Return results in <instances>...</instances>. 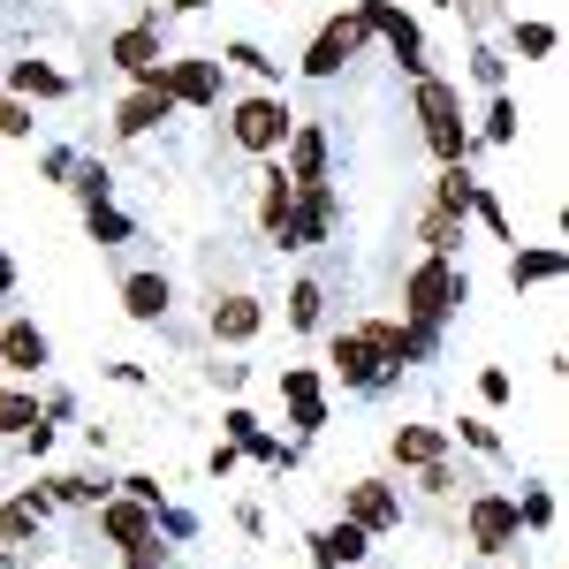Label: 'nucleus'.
<instances>
[{
	"label": "nucleus",
	"mask_w": 569,
	"mask_h": 569,
	"mask_svg": "<svg viewBox=\"0 0 569 569\" xmlns=\"http://www.w3.org/2000/svg\"><path fill=\"white\" fill-rule=\"evenodd\" d=\"M463 297H471V281H463V273H456L448 259H426L418 273H410V281H402V311H410L418 327H440V319L463 305Z\"/></svg>",
	"instance_id": "obj_1"
},
{
	"label": "nucleus",
	"mask_w": 569,
	"mask_h": 569,
	"mask_svg": "<svg viewBox=\"0 0 569 569\" xmlns=\"http://www.w3.org/2000/svg\"><path fill=\"white\" fill-rule=\"evenodd\" d=\"M297 130V114L281 107V91H259V99H236L228 107V137L243 144V152H281Z\"/></svg>",
	"instance_id": "obj_2"
},
{
	"label": "nucleus",
	"mask_w": 569,
	"mask_h": 569,
	"mask_svg": "<svg viewBox=\"0 0 569 569\" xmlns=\"http://www.w3.org/2000/svg\"><path fill=\"white\" fill-rule=\"evenodd\" d=\"M463 525H471V547H479V555H509V547L525 539V517H517L509 493H471V517H463Z\"/></svg>",
	"instance_id": "obj_3"
},
{
	"label": "nucleus",
	"mask_w": 569,
	"mask_h": 569,
	"mask_svg": "<svg viewBox=\"0 0 569 569\" xmlns=\"http://www.w3.org/2000/svg\"><path fill=\"white\" fill-rule=\"evenodd\" d=\"M357 23H365V31H380L410 77H426V39H418V23H410L395 0H357Z\"/></svg>",
	"instance_id": "obj_4"
},
{
	"label": "nucleus",
	"mask_w": 569,
	"mask_h": 569,
	"mask_svg": "<svg viewBox=\"0 0 569 569\" xmlns=\"http://www.w3.org/2000/svg\"><path fill=\"white\" fill-rule=\"evenodd\" d=\"M327 228H335V190H327V182H297V206H289V228H281V251L327 243Z\"/></svg>",
	"instance_id": "obj_5"
},
{
	"label": "nucleus",
	"mask_w": 569,
	"mask_h": 569,
	"mask_svg": "<svg viewBox=\"0 0 569 569\" xmlns=\"http://www.w3.org/2000/svg\"><path fill=\"white\" fill-rule=\"evenodd\" d=\"M357 46H365V23L357 16H335L319 39H311V53H305V77H342L357 61Z\"/></svg>",
	"instance_id": "obj_6"
},
{
	"label": "nucleus",
	"mask_w": 569,
	"mask_h": 569,
	"mask_svg": "<svg viewBox=\"0 0 569 569\" xmlns=\"http://www.w3.org/2000/svg\"><path fill=\"white\" fill-rule=\"evenodd\" d=\"M168 114H176V99H168V84H160V77H144V84H137L130 99L114 107V137H152L160 122H168Z\"/></svg>",
	"instance_id": "obj_7"
},
{
	"label": "nucleus",
	"mask_w": 569,
	"mask_h": 569,
	"mask_svg": "<svg viewBox=\"0 0 569 569\" xmlns=\"http://www.w3.org/2000/svg\"><path fill=\"white\" fill-rule=\"evenodd\" d=\"M160 84L176 107H220V61H160Z\"/></svg>",
	"instance_id": "obj_8"
},
{
	"label": "nucleus",
	"mask_w": 569,
	"mask_h": 569,
	"mask_svg": "<svg viewBox=\"0 0 569 569\" xmlns=\"http://www.w3.org/2000/svg\"><path fill=\"white\" fill-rule=\"evenodd\" d=\"M327 365H335V380H342V388H380V380H388V365H380V350H372V342H365V335H335V350H327Z\"/></svg>",
	"instance_id": "obj_9"
},
{
	"label": "nucleus",
	"mask_w": 569,
	"mask_h": 569,
	"mask_svg": "<svg viewBox=\"0 0 569 569\" xmlns=\"http://www.w3.org/2000/svg\"><path fill=\"white\" fill-rule=\"evenodd\" d=\"M350 525L357 531H395L402 525V501H395L388 479H357L350 486Z\"/></svg>",
	"instance_id": "obj_10"
},
{
	"label": "nucleus",
	"mask_w": 569,
	"mask_h": 569,
	"mask_svg": "<svg viewBox=\"0 0 569 569\" xmlns=\"http://www.w3.org/2000/svg\"><path fill=\"white\" fill-rule=\"evenodd\" d=\"M39 365H46V335H39V319H8V327H0V372L31 380Z\"/></svg>",
	"instance_id": "obj_11"
},
{
	"label": "nucleus",
	"mask_w": 569,
	"mask_h": 569,
	"mask_svg": "<svg viewBox=\"0 0 569 569\" xmlns=\"http://www.w3.org/2000/svg\"><path fill=\"white\" fill-rule=\"evenodd\" d=\"M99 531H107L114 547H130V539H144V531H160V509H152V501H137V493L99 501Z\"/></svg>",
	"instance_id": "obj_12"
},
{
	"label": "nucleus",
	"mask_w": 569,
	"mask_h": 569,
	"mask_svg": "<svg viewBox=\"0 0 569 569\" xmlns=\"http://www.w3.org/2000/svg\"><path fill=\"white\" fill-rule=\"evenodd\" d=\"M160 61H168V53H160V31H152V23H130V31L114 39V69L137 77V84H144V77H160Z\"/></svg>",
	"instance_id": "obj_13"
},
{
	"label": "nucleus",
	"mask_w": 569,
	"mask_h": 569,
	"mask_svg": "<svg viewBox=\"0 0 569 569\" xmlns=\"http://www.w3.org/2000/svg\"><path fill=\"white\" fill-rule=\"evenodd\" d=\"M365 555H372V531H357L350 517L311 539V569H342V562H365Z\"/></svg>",
	"instance_id": "obj_14"
},
{
	"label": "nucleus",
	"mask_w": 569,
	"mask_h": 569,
	"mask_svg": "<svg viewBox=\"0 0 569 569\" xmlns=\"http://www.w3.org/2000/svg\"><path fill=\"white\" fill-rule=\"evenodd\" d=\"M46 517H53V493H39V486H31V493H16V501L0 509V547H16V539H31V531H39Z\"/></svg>",
	"instance_id": "obj_15"
},
{
	"label": "nucleus",
	"mask_w": 569,
	"mask_h": 569,
	"mask_svg": "<svg viewBox=\"0 0 569 569\" xmlns=\"http://www.w3.org/2000/svg\"><path fill=\"white\" fill-rule=\"evenodd\" d=\"M259 327H266L259 297H220L213 305V342H251Z\"/></svg>",
	"instance_id": "obj_16"
},
{
	"label": "nucleus",
	"mask_w": 569,
	"mask_h": 569,
	"mask_svg": "<svg viewBox=\"0 0 569 569\" xmlns=\"http://www.w3.org/2000/svg\"><path fill=\"white\" fill-rule=\"evenodd\" d=\"M266 190H259V228L281 243V228H289V206H297V182H289V168H266Z\"/></svg>",
	"instance_id": "obj_17"
},
{
	"label": "nucleus",
	"mask_w": 569,
	"mask_h": 569,
	"mask_svg": "<svg viewBox=\"0 0 569 569\" xmlns=\"http://www.w3.org/2000/svg\"><path fill=\"white\" fill-rule=\"evenodd\" d=\"M289 182H327V130H289Z\"/></svg>",
	"instance_id": "obj_18"
},
{
	"label": "nucleus",
	"mask_w": 569,
	"mask_h": 569,
	"mask_svg": "<svg viewBox=\"0 0 569 569\" xmlns=\"http://www.w3.org/2000/svg\"><path fill=\"white\" fill-rule=\"evenodd\" d=\"M168 297H176L168 273H130V281H122V311H130V319H168Z\"/></svg>",
	"instance_id": "obj_19"
},
{
	"label": "nucleus",
	"mask_w": 569,
	"mask_h": 569,
	"mask_svg": "<svg viewBox=\"0 0 569 569\" xmlns=\"http://www.w3.org/2000/svg\"><path fill=\"white\" fill-rule=\"evenodd\" d=\"M440 456H448V433L440 426H402L395 433V463H410V471L418 463H440Z\"/></svg>",
	"instance_id": "obj_20"
},
{
	"label": "nucleus",
	"mask_w": 569,
	"mask_h": 569,
	"mask_svg": "<svg viewBox=\"0 0 569 569\" xmlns=\"http://www.w3.org/2000/svg\"><path fill=\"white\" fill-rule=\"evenodd\" d=\"M509 281H517V289L562 281V251H555V243H539V251H517V259H509Z\"/></svg>",
	"instance_id": "obj_21"
},
{
	"label": "nucleus",
	"mask_w": 569,
	"mask_h": 569,
	"mask_svg": "<svg viewBox=\"0 0 569 569\" xmlns=\"http://www.w3.org/2000/svg\"><path fill=\"white\" fill-rule=\"evenodd\" d=\"M471 198H479V182L463 176V160H448L440 182H433V206H440V213H471Z\"/></svg>",
	"instance_id": "obj_22"
},
{
	"label": "nucleus",
	"mask_w": 569,
	"mask_h": 569,
	"mask_svg": "<svg viewBox=\"0 0 569 569\" xmlns=\"http://www.w3.org/2000/svg\"><path fill=\"white\" fill-rule=\"evenodd\" d=\"M8 84H16V91H39V99H61L69 77H61V69H46V61H16V69H8Z\"/></svg>",
	"instance_id": "obj_23"
},
{
	"label": "nucleus",
	"mask_w": 569,
	"mask_h": 569,
	"mask_svg": "<svg viewBox=\"0 0 569 569\" xmlns=\"http://www.w3.org/2000/svg\"><path fill=\"white\" fill-rule=\"evenodd\" d=\"M418 236H426V243H433V259H448V251H456V236H463V213H426L418 220Z\"/></svg>",
	"instance_id": "obj_24"
},
{
	"label": "nucleus",
	"mask_w": 569,
	"mask_h": 569,
	"mask_svg": "<svg viewBox=\"0 0 569 569\" xmlns=\"http://www.w3.org/2000/svg\"><path fill=\"white\" fill-rule=\"evenodd\" d=\"M319 305H327V289L319 281H297L289 289V327H319Z\"/></svg>",
	"instance_id": "obj_25"
},
{
	"label": "nucleus",
	"mask_w": 569,
	"mask_h": 569,
	"mask_svg": "<svg viewBox=\"0 0 569 569\" xmlns=\"http://www.w3.org/2000/svg\"><path fill=\"white\" fill-rule=\"evenodd\" d=\"M39 426V402L31 395H0V433H31Z\"/></svg>",
	"instance_id": "obj_26"
},
{
	"label": "nucleus",
	"mask_w": 569,
	"mask_h": 569,
	"mask_svg": "<svg viewBox=\"0 0 569 569\" xmlns=\"http://www.w3.org/2000/svg\"><path fill=\"white\" fill-rule=\"evenodd\" d=\"M122 569H168V547H160V531H144L122 547Z\"/></svg>",
	"instance_id": "obj_27"
},
{
	"label": "nucleus",
	"mask_w": 569,
	"mask_h": 569,
	"mask_svg": "<svg viewBox=\"0 0 569 569\" xmlns=\"http://www.w3.org/2000/svg\"><path fill=\"white\" fill-rule=\"evenodd\" d=\"M555 23H517V53H525V61H547V53H555Z\"/></svg>",
	"instance_id": "obj_28"
},
{
	"label": "nucleus",
	"mask_w": 569,
	"mask_h": 569,
	"mask_svg": "<svg viewBox=\"0 0 569 569\" xmlns=\"http://www.w3.org/2000/svg\"><path fill=\"white\" fill-rule=\"evenodd\" d=\"M220 61H236V69H251V77H259V84H273V77H281V61H266L259 46H243V39L228 46V53H220Z\"/></svg>",
	"instance_id": "obj_29"
},
{
	"label": "nucleus",
	"mask_w": 569,
	"mask_h": 569,
	"mask_svg": "<svg viewBox=\"0 0 569 569\" xmlns=\"http://www.w3.org/2000/svg\"><path fill=\"white\" fill-rule=\"evenodd\" d=\"M486 137H493V144H509V137H517V99H501V91H493V107H486Z\"/></svg>",
	"instance_id": "obj_30"
},
{
	"label": "nucleus",
	"mask_w": 569,
	"mask_h": 569,
	"mask_svg": "<svg viewBox=\"0 0 569 569\" xmlns=\"http://www.w3.org/2000/svg\"><path fill=\"white\" fill-rule=\"evenodd\" d=\"M289 426H297V433H319V426H327V395H305V402H289Z\"/></svg>",
	"instance_id": "obj_31"
},
{
	"label": "nucleus",
	"mask_w": 569,
	"mask_h": 569,
	"mask_svg": "<svg viewBox=\"0 0 569 569\" xmlns=\"http://www.w3.org/2000/svg\"><path fill=\"white\" fill-rule=\"evenodd\" d=\"M91 236H99V243H122V236H130V220H122L114 206H107V198H99V206H91Z\"/></svg>",
	"instance_id": "obj_32"
},
{
	"label": "nucleus",
	"mask_w": 569,
	"mask_h": 569,
	"mask_svg": "<svg viewBox=\"0 0 569 569\" xmlns=\"http://www.w3.org/2000/svg\"><path fill=\"white\" fill-rule=\"evenodd\" d=\"M517 517H525V525H555V493H547V486H531L525 501H517Z\"/></svg>",
	"instance_id": "obj_33"
},
{
	"label": "nucleus",
	"mask_w": 569,
	"mask_h": 569,
	"mask_svg": "<svg viewBox=\"0 0 569 569\" xmlns=\"http://www.w3.org/2000/svg\"><path fill=\"white\" fill-rule=\"evenodd\" d=\"M0 137H31V107L0 91Z\"/></svg>",
	"instance_id": "obj_34"
},
{
	"label": "nucleus",
	"mask_w": 569,
	"mask_h": 569,
	"mask_svg": "<svg viewBox=\"0 0 569 569\" xmlns=\"http://www.w3.org/2000/svg\"><path fill=\"white\" fill-rule=\"evenodd\" d=\"M77 198L99 206V198H107V168H77Z\"/></svg>",
	"instance_id": "obj_35"
},
{
	"label": "nucleus",
	"mask_w": 569,
	"mask_h": 569,
	"mask_svg": "<svg viewBox=\"0 0 569 569\" xmlns=\"http://www.w3.org/2000/svg\"><path fill=\"white\" fill-rule=\"evenodd\" d=\"M463 440H471V448H486V456H493V448H501V433H493V426H486V418H463Z\"/></svg>",
	"instance_id": "obj_36"
},
{
	"label": "nucleus",
	"mask_w": 569,
	"mask_h": 569,
	"mask_svg": "<svg viewBox=\"0 0 569 569\" xmlns=\"http://www.w3.org/2000/svg\"><path fill=\"white\" fill-rule=\"evenodd\" d=\"M479 395H486V402H509V372H493V365H486V372H479Z\"/></svg>",
	"instance_id": "obj_37"
},
{
	"label": "nucleus",
	"mask_w": 569,
	"mask_h": 569,
	"mask_svg": "<svg viewBox=\"0 0 569 569\" xmlns=\"http://www.w3.org/2000/svg\"><path fill=\"white\" fill-rule=\"evenodd\" d=\"M8 289H16V266H8V251H0V297H8Z\"/></svg>",
	"instance_id": "obj_38"
},
{
	"label": "nucleus",
	"mask_w": 569,
	"mask_h": 569,
	"mask_svg": "<svg viewBox=\"0 0 569 569\" xmlns=\"http://www.w3.org/2000/svg\"><path fill=\"white\" fill-rule=\"evenodd\" d=\"M176 8H182V16H198V8H213V0H176Z\"/></svg>",
	"instance_id": "obj_39"
}]
</instances>
